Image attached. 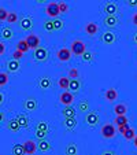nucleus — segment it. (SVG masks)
<instances>
[{
	"label": "nucleus",
	"instance_id": "58836bf2",
	"mask_svg": "<svg viewBox=\"0 0 137 155\" xmlns=\"http://www.w3.org/2000/svg\"><path fill=\"white\" fill-rule=\"evenodd\" d=\"M78 76H80V73L77 69H70L69 70V78H78Z\"/></svg>",
	"mask_w": 137,
	"mask_h": 155
},
{
	"label": "nucleus",
	"instance_id": "79ce46f5",
	"mask_svg": "<svg viewBox=\"0 0 137 155\" xmlns=\"http://www.w3.org/2000/svg\"><path fill=\"white\" fill-rule=\"evenodd\" d=\"M93 56L95 55L92 52H88V51H86V52L82 55V59H84V61H86V62H89V61H92V59H93Z\"/></svg>",
	"mask_w": 137,
	"mask_h": 155
},
{
	"label": "nucleus",
	"instance_id": "6e6d98bb",
	"mask_svg": "<svg viewBox=\"0 0 137 155\" xmlns=\"http://www.w3.org/2000/svg\"><path fill=\"white\" fill-rule=\"evenodd\" d=\"M134 43L137 44V33H136V35H134Z\"/></svg>",
	"mask_w": 137,
	"mask_h": 155
},
{
	"label": "nucleus",
	"instance_id": "37998d69",
	"mask_svg": "<svg viewBox=\"0 0 137 155\" xmlns=\"http://www.w3.org/2000/svg\"><path fill=\"white\" fill-rule=\"evenodd\" d=\"M48 132H44V130H38V129H36V137L37 139H44L45 136H47Z\"/></svg>",
	"mask_w": 137,
	"mask_h": 155
},
{
	"label": "nucleus",
	"instance_id": "72a5a7b5",
	"mask_svg": "<svg viewBox=\"0 0 137 155\" xmlns=\"http://www.w3.org/2000/svg\"><path fill=\"white\" fill-rule=\"evenodd\" d=\"M17 21H18L17 12H8V17H7V22H8V24H15Z\"/></svg>",
	"mask_w": 137,
	"mask_h": 155
},
{
	"label": "nucleus",
	"instance_id": "9b49d317",
	"mask_svg": "<svg viewBox=\"0 0 137 155\" xmlns=\"http://www.w3.org/2000/svg\"><path fill=\"white\" fill-rule=\"evenodd\" d=\"M85 33H86L88 36H93L96 35L97 32H99V25L95 24V22H88L86 25H85Z\"/></svg>",
	"mask_w": 137,
	"mask_h": 155
},
{
	"label": "nucleus",
	"instance_id": "f03ea898",
	"mask_svg": "<svg viewBox=\"0 0 137 155\" xmlns=\"http://www.w3.org/2000/svg\"><path fill=\"white\" fill-rule=\"evenodd\" d=\"M100 133H102V136L104 139H113L115 137V128H114L113 124H106V125L102 126V129H100Z\"/></svg>",
	"mask_w": 137,
	"mask_h": 155
},
{
	"label": "nucleus",
	"instance_id": "393cba45",
	"mask_svg": "<svg viewBox=\"0 0 137 155\" xmlns=\"http://www.w3.org/2000/svg\"><path fill=\"white\" fill-rule=\"evenodd\" d=\"M17 120H18V122H19L21 128H28V126H29V118L25 114H19L17 117Z\"/></svg>",
	"mask_w": 137,
	"mask_h": 155
},
{
	"label": "nucleus",
	"instance_id": "0eeeda50",
	"mask_svg": "<svg viewBox=\"0 0 137 155\" xmlns=\"http://www.w3.org/2000/svg\"><path fill=\"white\" fill-rule=\"evenodd\" d=\"M56 58H58L60 62L70 61V58H71V51L69 50V48H60V50L56 52Z\"/></svg>",
	"mask_w": 137,
	"mask_h": 155
},
{
	"label": "nucleus",
	"instance_id": "3c124183",
	"mask_svg": "<svg viewBox=\"0 0 137 155\" xmlns=\"http://www.w3.org/2000/svg\"><path fill=\"white\" fill-rule=\"evenodd\" d=\"M3 100H4V96H3V94L0 92V104H3Z\"/></svg>",
	"mask_w": 137,
	"mask_h": 155
},
{
	"label": "nucleus",
	"instance_id": "20e7f679",
	"mask_svg": "<svg viewBox=\"0 0 137 155\" xmlns=\"http://www.w3.org/2000/svg\"><path fill=\"white\" fill-rule=\"evenodd\" d=\"M59 102H60L64 107H66V106H71L74 102V95L69 91H64L63 94H60V96H59Z\"/></svg>",
	"mask_w": 137,
	"mask_h": 155
},
{
	"label": "nucleus",
	"instance_id": "c9c22d12",
	"mask_svg": "<svg viewBox=\"0 0 137 155\" xmlns=\"http://www.w3.org/2000/svg\"><path fill=\"white\" fill-rule=\"evenodd\" d=\"M7 17H8V11L3 7H0V22H4L7 21Z\"/></svg>",
	"mask_w": 137,
	"mask_h": 155
},
{
	"label": "nucleus",
	"instance_id": "5701e85b",
	"mask_svg": "<svg viewBox=\"0 0 137 155\" xmlns=\"http://www.w3.org/2000/svg\"><path fill=\"white\" fill-rule=\"evenodd\" d=\"M21 28L24 30H30L33 28V19L32 18H24L21 21Z\"/></svg>",
	"mask_w": 137,
	"mask_h": 155
},
{
	"label": "nucleus",
	"instance_id": "4c0bfd02",
	"mask_svg": "<svg viewBox=\"0 0 137 155\" xmlns=\"http://www.w3.org/2000/svg\"><path fill=\"white\" fill-rule=\"evenodd\" d=\"M54 28H55V30H60V29H63V21H60V19H55V21H54Z\"/></svg>",
	"mask_w": 137,
	"mask_h": 155
},
{
	"label": "nucleus",
	"instance_id": "a211bd4d",
	"mask_svg": "<svg viewBox=\"0 0 137 155\" xmlns=\"http://www.w3.org/2000/svg\"><path fill=\"white\" fill-rule=\"evenodd\" d=\"M37 148L40 150L41 152H47V151H51V150H52V146H51L50 141H47V140H41V141H38Z\"/></svg>",
	"mask_w": 137,
	"mask_h": 155
},
{
	"label": "nucleus",
	"instance_id": "f704fd0d",
	"mask_svg": "<svg viewBox=\"0 0 137 155\" xmlns=\"http://www.w3.org/2000/svg\"><path fill=\"white\" fill-rule=\"evenodd\" d=\"M44 29L47 30V32L55 30V28H54V21H45V22H44Z\"/></svg>",
	"mask_w": 137,
	"mask_h": 155
},
{
	"label": "nucleus",
	"instance_id": "2f4dec72",
	"mask_svg": "<svg viewBox=\"0 0 137 155\" xmlns=\"http://www.w3.org/2000/svg\"><path fill=\"white\" fill-rule=\"evenodd\" d=\"M12 155H25L24 146H22V144H15V146L12 147Z\"/></svg>",
	"mask_w": 137,
	"mask_h": 155
},
{
	"label": "nucleus",
	"instance_id": "6e6552de",
	"mask_svg": "<svg viewBox=\"0 0 137 155\" xmlns=\"http://www.w3.org/2000/svg\"><path fill=\"white\" fill-rule=\"evenodd\" d=\"M104 99L107 100L108 103L115 102V100L118 99V91L115 89V88H108L107 91H106V94H104Z\"/></svg>",
	"mask_w": 137,
	"mask_h": 155
},
{
	"label": "nucleus",
	"instance_id": "e433bc0d",
	"mask_svg": "<svg viewBox=\"0 0 137 155\" xmlns=\"http://www.w3.org/2000/svg\"><path fill=\"white\" fill-rule=\"evenodd\" d=\"M36 129H38V130H44V132H48V125L45 121H40V122L37 124V126H36Z\"/></svg>",
	"mask_w": 137,
	"mask_h": 155
},
{
	"label": "nucleus",
	"instance_id": "f3484780",
	"mask_svg": "<svg viewBox=\"0 0 137 155\" xmlns=\"http://www.w3.org/2000/svg\"><path fill=\"white\" fill-rule=\"evenodd\" d=\"M76 110H74L71 106H66V107L62 110V114L64 118H76Z\"/></svg>",
	"mask_w": 137,
	"mask_h": 155
},
{
	"label": "nucleus",
	"instance_id": "9d476101",
	"mask_svg": "<svg viewBox=\"0 0 137 155\" xmlns=\"http://www.w3.org/2000/svg\"><path fill=\"white\" fill-rule=\"evenodd\" d=\"M119 11V8H118V6L115 3H113V2H107L104 6V12L107 15H117V12Z\"/></svg>",
	"mask_w": 137,
	"mask_h": 155
},
{
	"label": "nucleus",
	"instance_id": "6ab92c4d",
	"mask_svg": "<svg viewBox=\"0 0 137 155\" xmlns=\"http://www.w3.org/2000/svg\"><path fill=\"white\" fill-rule=\"evenodd\" d=\"M7 129L11 132H18L21 129L19 126V122H18L17 118H12V120H10L8 122H7Z\"/></svg>",
	"mask_w": 137,
	"mask_h": 155
},
{
	"label": "nucleus",
	"instance_id": "7ed1b4c3",
	"mask_svg": "<svg viewBox=\"0 0 137 155\" xmlns=\"http://www.w3.org/2000/svg\"><path fill=\"white\" fill-rule=\"evenodd\" d=\"M25 40H26V43H28V45H29L30 50H36V48L40 47V44H41L40 37H38L37 35H34V33L29 35L26 38H25Z\"/></svg>",
	"mask_w": 137,
	"mask_h": 155
},
{
	"label": "nucleus",
	"instance_id": "412c9836",
	"mask_svg": "<svg viewBox=\"0 0 137 155\" xmlns=\"http://www.w3.org/2000/svg\"><path fill=\"white\" fill-rule=\"evenodd\" d=\"M7 69H8V71H11V73L18 71V70H19V62L15 61V59L8 61V62H7Z\"/></svg>",
	"mask_w": 137,
	"mask_h": 155
},
{
	"label": "nucleus",
	"instance_id": "bb28decb",
	"mask_svg": "<svg viewBox=\"0 0 137 155\" xmlns=\"http://www.w3.org/2000/svg\"><path fill=\"white\" fill-rule=\"evenodd\" d=\"M17 50L25 54V52H28L30 48H29V45H28L26 40H19V41H18V44H17Z\"/></svg>",
	"mask_w": 137,
	"mask_h": 155
},
{
	"label": "nucleus",
	"instance_id": "09e8293b",
	"mask_svg": "<svg viewBox=\"0 0 137 155\" xmlns=\"http://www.w3.org/2000/svg\"><path fill=\"white\" fill-rule=\"evenodd\" d=\"M4 52H6V45H4V44L0 41V55H3Z\"/></svg>",
	"mask_w": 137,
	"mask_h": 155
},
{
	"label": "nucleus",
	"instance_id": "a18cd8bd",
	"mask_svg": "<svg viewBox=\"0 0 137 155\" xmlns=\"http://www.w3.org/2000/svg\"><path fill=\"white\" fill-rule=\"evenodd\" d=\"M126 4L129 7H137V0H126Z\"/></svg>",
	"mask_w": 137,
	"mask_h": 155
},
{
	"label": "nucleus",
	"instance_id": "4be33fe9",
	"mask_svg": "<svg viewBox=\"0 0 137 155\" xmlns=\"http://www.w3.org/2000/svg\"><path fill=\"white\" fill-rule=\"evenodd\" d=\"M64 126H66V129H69V130H74L77 126V120L76 118H64Z\"/></svg>",
	"mask_w": 137,
	"mask_h": 155
},
{
	"label": "nucleus",
	"instance_id": "cd10ccee",
	"mask_svg": "<svg viewBox=\"0 0 137 155\" xmlns=\"http://www.w3.org/2000/svg\"><path fill=\"white\" fill-rule=\"evenodd\" d=\"M64 152L66 155H77V146L76 143H69L64 148Z\"/></svg>",
	"mask_w": 137,
	"mask_h": 155
},
{
	"label": "nucleus",
	"instance_id": "8fccbe9b",
	"mask_svg": "<svg viewBox=\"0 0 137 155\" xmlns=\"http://www.w3.org/2000/svg\"><path fill=\"white\" fill-rule=\"evenodd\" d=\"M132 22H133V25H136L137 26V12H134L133 17H132Z\"/></svg>",
	"mask_w": 137,
	"mask_h": 155
},
{
	"label": "nucleus",
	"instance_id": "a878e982",
	"mask_svg": "<svg viewBox=\"0 0 137 155\" xmlns=\"http://www.w3.org/2000/svg\"><path fill=\"white\" fill-rule=\"evenodd\" d=\"M58 85L60 87V89H69L70 78H69V77H60V78L58 80Z\"/></svg>",
	"mask_w": 137,
	"mask_h": 155
},
{
	"label": "nucleus",
	"instance_id": "c756f323",
	"mask_svg": "<svg viewBox=\"0 0 137 155\" xmlns=\"http://www.w3.org/2000/svg\"><path fill=\"white\" fill-rule=\"evenodd\" d=\"M12 36H14V32L11 30V28H3L2 29V37L6 38V40H11Z\"/></svg>",
	"mask_w": 137,
	"mask_h": 155
},
{
	"label": "nucleus",
	"instance_id": "f257e3e1",
	"mask_svg": "<svg viewBox=\"0 0 137 155\" xmlns=\"http://www.w3.org/2000/svg\"><path fill=\"white\" fill-rule=\"evenodd\" d=\"M71 54L77 56H82L85 52H86V45H85L84 41L81 40H74L71 43Z\"/></svg>",
	"mask_w": 137,
	"mask_h": 155
},
{
	"label": "nucleus",
	"instance_id": "864d4df0",
	"mask_svg": "<svg viewBox=\"0 0 137 155\" xmlns=\"http://www.w3.org/2000/svg\"><path fill=\"white\" fill-rule=\"evenodd\" d=\"M4 121V114L3 113H0V122H3Z\"/></svg>",
	"mask_w": 137,
	"mask_h": 155
},
{
	"label": "nucleus",
	"instance_id": "1a4fd4ad",
	"mask_svg": "<svg viewBox=\"0 0 137 155\" xmlns=\"http://www.w3.org/2000/svg\"><path fill=\"white\" fill-rule=\"evenodd\" d=\"M48 54H47V50L44 47H38L34 50V59L38 62H44L45 59H47Z\"/></svg>",
	"mask_w": 137,
	"mask_h": 155
},
{
	"label": "nucleus",
	"instance_id": "b1692460",
	"mask_svg": "<svg viewBox=\"0 0 137 155\" xmlns=\"http://www.w3.org/2000/svg\"><path fill=\"white\" fill-rule=\"evenodd\" d=\"M80 88H81V82L78 78H71L70 80V85H69V89H71L73 92H78Z\"/></svg>",
	"mask_w": 137,
	"mask_h": 155
},
{
	"label": "nucleus",
	"instance_id": "2eb2a0df",
	"mask_svg": "<svg viewBox=\"0 0 137 155\" xmlns=\"http://www.w3.org/2000/svg\"><path fill=\"white\" fill-rule=\"evenodd\" d=\"M117 40V37H115V35H114L113 32H106V33H103V36H102V41L104 44H113L114 41Z\"/></svg>",
	"mask_w": 137,
	"mask_h": 155
},
{
	"label": "nucleus",
	"instance_id": "f8f14e48",
	"mask_svg": "<svg viewBox=\"0 0 137 155\" xmlns=\"http://www.w3.org/2000/svg\"><path fill=\"white\" fill-rule=\"evenodd\" d=\"M85 121H86V124L89 126H95V125H97V124H99V115H97L95 111L88 113L86 117H85Z\"/></svg>",
	"mask_w": 137,
	"mask_h": 155
},
{
	"label": "nucleus",
	"instance_id": "de8ad7c7",
	"mask_svg": "<svg viewBox=\"0 0 137 155\" xmlns=\"http://www.w3.org/2000/svg\"><path fill=\"white\" fill-rule=\"evenodd\" d=\"M102 155H117V154H115L113 150H104V151L102 152Z\"/></svg>",
	"mask_w": 137,
	"mask_h": 155
},
{
	"label": "nucleus",
	"instance_id": "423d86ee",
	"mask_svg": "<svg viewBox=\"0 0 137 155\" xmlns=\"http://www.w3.org/2000/svg\"><path fill=\"white\" fill-rule=\"evenodd\" d=\"M22 146H24L25 155H33L36 151H37V144H36L33 140H26Z\"/></svg>",
	"mask_w": 137,
	"mask_h": 155
},
{
	"label": "nucleus",
	"instance_id": "473e14b6",
	"mask_svg": "<svg viewBox=\"0 0 137 155\" xmlns=\"http://www.w3.org/2000/svg\"><path fill=\"white\" fill-rule=\"evenodd\" d=\"M7 84H8V74L0 71V87H4Z\"/></svg>",
	"mask_w": 137,
	"mask_h": 155
},
{
	"label": "nucleus",
	"instance_id": "5fc2aeb1",
	"mask_svg": "<svg viewBox=\"0 0 137 155\" xmlns=\"http://www.w3.org/2000/svg\"><path fill=\"white\" fill-rule=\"evenodd\" d=\"M36 2H37L38 4H43V3H45V2H47V0H36Z\"/></svg>",
	"mask_w": 137,
	"mask_h": 155
},
{
	"label": "nucleus",
	"instance_id": "ea45409f",
	"mask_svg": "<svg viewBox=\"0 0 137 155\" xmlns=\"http://www.w3.org/2000/svg\"><path fill=\"white\" fill-rule=\"evenodd\" d=\"M59 8H60V14H64V12L69 11V6H67L64 2H60V3H59Z\"/></svg>",
	"mask_w": 137,
	"mask_h": 155
},
{
	"label": "nucleus",
	"instance_id": "49530a36",
	"mask_svg": "<svg viewBox=\"0 0 137 155\" xmlns=\"http://www.w3.org/2000/svg\"><path fill=\"white\" fill-rule=\"evenodd\" d=\"M130 126H129V124H126V125H122V126H118V130H119V133H123V132L126 130V129H129Z\"/></svg>",
	"mask_w": 137,
	"mask_h": 155
},
{
	"label": "nucleus",
	"instance_id": "39448f33",
	"mask_svg": "<svg viewBox=\"0 0 137 155\" xmlns=\"http://www.w3.org/2000/svg\"><path fill=\"white\" fill-rule=\"evenodd\" d=\"M45 14L51 18H56L60 14V8H59V3H50L45 8Z\"/></svg>",
	"mask_w": 137,
	"mask_h": 155
},
{
	"label": "nucleus",
	"instance_id": "c85d7f7f",
	"mask_svg": "<svg viewBox=\"0 0 137 155\" xmlns=\"http://www.w3.org/2000/svg\"><path fill=\"white\" fill-rule=\"evenodd\" d=\"M114 122H115V125L122 126V125L129 124V120H128V117H126V115H117V117H115V120H114Z\"/></svg>",
	"mask_w": 137,
	"mask_h": 155
},
{
	"label": "nucleus",
	"instance_id": "7c9ffc66",
	"mask_svg": "<svg viewBox=\"0 0 137 155\" xmlns=\"http://www.w3.org/2000/svg\"><path fill=\"white\" fill-rule=\"evenodd\" d=\"M122 136L126 139V140H133V139L136 137V133H134V129H132V128L126 129V130L122 133Z\"/></svg>",
	"mask_w": 137,
	"mask_h": 155
},
{
	"label": "nucleus",
	"instance_id": "c03bdc74",
	"mask_svg": "<svg viewBox=\"0 0 137 155\" xmlns=\"http://www.w3.org/2000/svg\"><path fill=\"white\" fill-rule=\"evenodd\" d=\"M24 56V52H21V51H14V54H12V59H15V61H19L21 58Z\"/></svg>",
	"mask_w": 137,
	"mask_h": 155
},
{
	"label": "nucleus",
	"instance_id": "a19ab883",
	"mask_svg": "<svg viewBox=\"0 0 137 155\" xmlns=\"http://www.w3.org/2000/svg\"><path fill=\"white\" fill-rule=\"evenodd\" d=\"M80 110H81V111H88V107H89V104H88V102L86 100H82L81 103H80Z\"/></svg>",
	"mask_w": 137,
	"mask_h": 155
},
{
	"label": "nucleus",
	"instance_id": "ddd939ff",
	"mask_svg": "<svg viewBox=\"0 0 137 155\" xmlns=\"http://www.w3.org/2000/svg\"><path fill=\"white\" fill-rule=\"evenodd\" d=\"M118 24H119V19L115 15H107L104 18V25L108 28H115Z\"/></svg>",
	"mask_w": 137,
	"mask_h": 155
},
{
	"label": "nucleus",
	"instance_id": "603ef678",
	"mask_svg": "<svg viewBox=\"0 0 137 155\" xmlns=\"http://www.w3.org/2000/svg\"><path fill=\"white\" fill-rule=\"evenodd\" d=\"M133 146H134V147H136V148H137V135H136V137L133 139Z\"/></svg>",
	"mask_w": 137,
	"mask_h": 155
},
{
	"label": "nucleus",
	"instance_id": "4468645a",
	"mask_svg": "<svg viewBox=\"0 0 137 155\" xmlns=\"http://www.w3.org/2000/svg\"><path fill=\"white\" fill-rule=\"evenodd\" d=\"M36 107H37V103H36L34 97H28L24 102V108L26 111H33V110H36Z\"/></svg>",
	"mask_w": 137,
	"mask_h": 155
},
{
	"label": "nucleus",
	"instance_id": "aec40b11",
	"mask_svg": "<svg viewBox=\"0 0 137 155\" xmlns=\"http://www.w3.org/2000/svg\"><path fill=\"white\" fill-rule=\"evenodd\" d=\"M126 111H128V106L123 104V103H119L114 107V113L115 115H126Z\"/></svg>",
	"mask_w": 137,
	"mask_h": 155
},
{
	"label": "nucleus",
	"instance_id": "dca6fc26",
	"mask_svg": "<svg viewBox=\"0 0 137 155\" xmlns=\"http://www.w3.org/2000/svg\"><path fill=\"white\" fill-rule=\"evenodd\" d=\"M38 85H40L41 89H50L51 85H52V81H51V78L48 76H43L40 78V81H38Z\"/></svg>",
	"mask_w": 137,
	"mask_h": 155
}]
</instances>
